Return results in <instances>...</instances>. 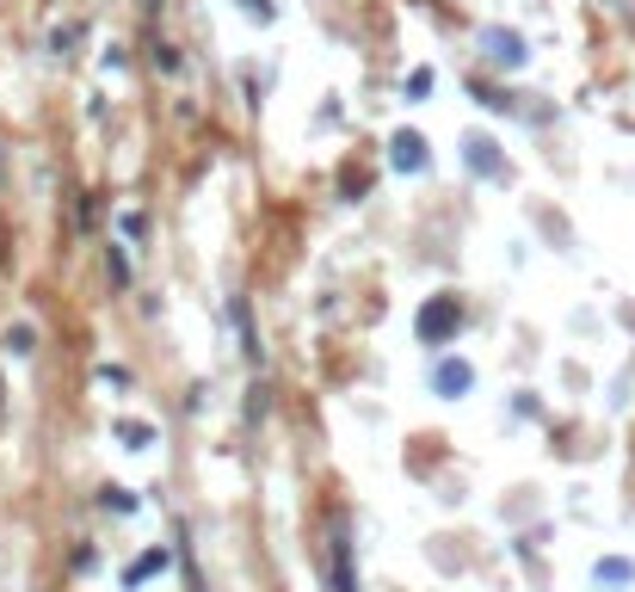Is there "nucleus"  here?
<instances>
[{
    "instance_id": "f257e3e1",
    "label": "nucleus",
    "mask_w": 635,
    "mask_h": 592,
    "mask_svg": "<svg viewBox=\"0 0 635 592\" xmlns=\"http://www.w3.org/2000/svg\"><path fill=\"white\" fill-rule=\"evenodd\" d=\"M327 586H333V592H358V574H352V530H346V513L327 518Z\"/></svg>"
},
{
    "instance_id": "f03ea898",
    "label": "nucleus",
    "mask_w": 635,
    "mask_h": 592,
    "mask_svg": "<svg viewBox=\"0 0 635 592\" xmlns=\"http://www.w3.org/2000/svg\"><path fill=\"white\" fill-rule=\"evenodd\" d=\"M457 328H463V303H457V296H433V303L419 309V321H414V333H419L426 346L450 340Z\"/></svg>"
},
{
    "instance_id": "7ed1b4c3",
    "label": "nucleus",
    "mask_w": 635,
    "mask_h": 592,
    "mask_svg": "<svg viewBox=\"0 0 635 592\" xmlns=\"http://www.w3.org/2000/svg\"><path fill=\"white\" fill-rule=\"evenodd\" d=\"M433 390L457 402V395H469V390H475V371H469L463 359H445V364H438V371H433Z\"/></svg>"
},
{
    "instance_id": "20e7f679",
    "label": "nucleus",
    "mask_w": 635,
    "mask_h": 592,
    "mask_svg": "<svg viewBox=\"0 0 635 592\" xmlns=\"http://www.w3.org/2000/svg\"><path fill=\"white\" fill-rule=\"evenodd\" d=\"M388 149H395V155H388V161H395V167H402V173H426V136H414V130H402V136L388 142Z\"/></svg>"
},
{
    "instance_id": "39448f33",
    "label": "nucleus",
    "mask_w": 635,
    "mask_h": 592,
    "mask_svg": "<svg viewBox=\"0 0 635 592\" xmlns=\"http://www.w3.org/2000/svg\"><path fill=\"white\" fill-rule=\"evenodd\" d=\"M481 44H488V63H506V68H518V63H525V44H518L512 32H488Z\"/></svg>"
},
{
    "instance_id": "423d86ee",
    "label": "nucleus",
    "mask_w": 635,
    "mask_h": 592,
    "mask_svg": "<svg viewBox=\"0 0 635 592\" xmlns=\"http://www.w3.org/2000/svg\"><path fill=\"white\" fill-rule=\"evenodd\" d=\"M592 574H599V586H629V580H635V561H623V556H604L599 568H592Z\"/></svg>"
},
{
    "instance_id": "0eeeda50",
    "label": "nucleus",
    "mask_w": 635,
    "mask_h": 592,
    "mask_svg": "<svg viewBox=\"0 0 635 592\" xmlns=\"http://www.w3.org/2000/svg\"><path fill=\"white\" fill-rule=\"evenodd\" d=\"M469 167L494 173V142H488V136H469Z\"/></svg>"
},
{
    "instance_id": "6e6552de",
    "label": "nucleus",
    "mask_w": 635,
    "mask_h": 592,
    "mask_svg": "<svg viewBox=\"0 0 635 592\" xmlns=\"http://www.w3.org/2000/svg\"><path fill=\"white\" fill-rule=\"evenodd\" d=\"M161 568H167V549H149V556H142V561H136V568H130V574H124V580H130V586H136V580H149V574H161Z\"/></svg>"
},
{
    "instance_id": "1a4fd4ad",
    "label": "nucleus",
    "mask_w": 635,
    "mask_h": 592,
    "mask_svg": "<svg viewBox=\"0 0 635 592\" xmlns=\"http://www.w3.org/2000/svg\"><path fill=\"white\" fill-rule=\"evenodd\" d=\"M99 506H106V513H136V500H130V487H106V494H99Z\"/></svg>"
},
{
    "instance_id": "9d476101",
    "label": "nucleus",
    "mask_w": 635,
    "mask_h": 592,
    "mask_svg": "<svg viewBox=\"0 0 635 592\" xmlns=\"http://www.w3.org/2000/svg\"><path fill=\"white\" fill-rule=\"evenodd\" d=\"M7 346L25 359V352H37V333H32V328H13V333H7Z\"/></svg>"
},
{
    "instance_id": "9b49d317",
    "label": "nucleus",
    "mask_w": 635,
    "mask_h": 592,
    "mask_svg": "<svg viewBox=\"0 0 635 592\" xmlns=\"http://www.w3.org/2000/svg\"><path fill=\"white\" fill-rule=\"evenodd\" d=\"M106 265H111V278H118V284H130V265H124V253H118V248L106 253Z\"/></svg>"
},
{
    "instance_id": "f8f14e48",
    "label": "nucleus",
    "mask_w": 635,
    "mask_h": 592,
    "mask_svg": "<svg viewBox=\"0 0 635 592\" xmlns=\"http://www.w3.org/2000/svg\"><path fill=\"white\" fill-rule=\"evenodd\" d=\"M118 438H130V445H149V426H136V420H124V426H118Z\"/></svg>"
},
{
    "instance_id": "ddd939ff",
    "label": "nucleus",
    "mask_w": 635,
    "mask_h": 592,
    "mask_svg": "<svg viewBox=\"0 0 635 592\" xmlns=\"http://www.w3.org/2000/svg\"><path fill=\"white\" fill-rule=\"evenodd\" d=\"M241 7H248V13H260V19H272V7H265V0H241Z\"/></svg>"
}]
</instances>
